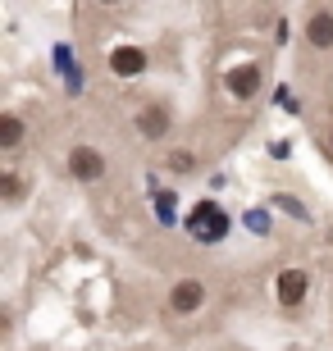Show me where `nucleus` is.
<instances>
[{
  "label": "nucleus",
  "instance_id": "nucleus-10",
  "mask_svg": "<svg viewBox=\"0 0 333 351\" xmlns=\"http://www.w3.org/2000/svg\"><path fill=\"white\" fill-rule=\"evenodd\" d=\"M0 192H5V201H10V206H19V201H23V192H27V182L19 178V173H5V178H0Z\"/></svg>",
  "mask_w": 333,
  "mask_h": 351
},
{
  "label": "nucleus",
  "instance_id": "nucleus-12",
  "mask_svg": "<svg viewBox=\"0 0 333 351\" xmlns=\"http://www.w3.org/2000/svg\"><path fill=\"white\" fill-rule=\"evenodd\" d=\"M169 169L187 173V169H192V156H187V151H174V156H169Z\"/></svg>",
  "mask_w": 333,
  "mask_h": 351
},
{
  "label": "nucleus",
  "instance_id": "nucleus-1",
  "mask_svg": "<svg viewBox=\"0 0 333 351\" xmlns=\"http://www.w3.org/2000/svg\"><path fill=\"white\" fill-rule=\"evenodd\" d=\"M187 233H192L196 242H224L229 215H224L215 201H201V206H192V215H187Z\"/></svg>",
  "mask_w": 333,
  "mask_h": 351
},
{
  "label": "nucleus",
  "instance_id": "nucleus-8",
  "mask_svg": "<svg viewBox=\"0 0 333 351\" xmlns=\"http://www.w3.org/2000/svg\"><path fill=\"white\" fill-rule=\"evenodd\" d=\"M301 301H306V274L283 269L279 274V306H301Z\"/></svg>",
  "mask_w": 333,
  "mask_h": 351
},
{
  "label": "nucleus",
  "instance_id": "nucleus-9",
  "mask_svg": "<svg viewBox=\"0 0 333 351\" xmlns=\"http://www.w3.org/2000/svg\"><path fill=\"white\" fill-rule=\"evenodd\" d=\"M19 142H23V119H19V114H0V146L14 151Z\"/></svg>",
  "mask_w": 333,
  "mask_h": 351
},
{
  "label": "nucleus",
  "instance_id": "nucleus-11",
  "mask_svg": "<svg viewBox=\"0 0 333 351\" xmlns=\"http://www.w3.org/2000/svg\"><path fill=\"white\" fill-rule=\"evenodd\" d=\"M274 206H279V210H288V215H297V219H306L301 201H292V196H274Z\"/></svg>",
  "mask_w": 333,
  "mask_h": 351
},
{
  "label": "nucleus",
  "instance_id": "nucleus-2",
  "mask_svg": "<svg viewBox=\"0 0 333 351\" xmlns=\"http://www.w3.org/2000/svg\"><path fill=\"white\" fill-rule=\"evenodd\" d=\"M169 128H174V114H169V105L151 101V105H141V110H137V132L146 137V142H160Z\"/></svg>",
  "mask_w": 333,
  "mask_h": 351
},
{
  "label": "nucleus",
  "instance_id": "nucleus-5",
  "mask_svg": "<svg viewBox=\"0 0 333 351\" xmlns=\"http://www.w3.org/2000/svg\"><path fill=\"white\" fill-rule=\"evenodd\" d=\"M110 69L119 78H137V73H146V51L141 46H115L110 51Z\"/></svg>",
  "mask_w": 333,
  "mask_h": 351
},
{
  "label": "nucleus",
  "instance_id": "nucleus-3",
  "mask_svg": "<svg viewBox=\"0 0 333 351\" xmlns=\"http://www.w3.org/2000/svg\"><path fill=\"white\" fill-rule=\"evenodd\" d=\"M69 173H73L78 182H96L105 173V156L96 146H73V151H69Z\"/></svg>",
  "mask_w": 333,
  "mask_h": 351
},
{
  "label": "nucleus",
  "instance_id": "nucleus-4",
  "mask_svg": "<svg viewBox=\"0 0 333 351\" xmlns=\"http://www.w3.org/2000/svg\"><path fill=\"white\" fill-rule=\"evenodd\" d=\"M201 301H205V287L196 283V278H183V283H174V292H169V311L192 315V311H201Z\"/></svg>",
  "mask_w": 333,
  "mask_h": 351
},
{
  "label": "nucleus",
  "instance_id": "nucleus-13",
  "mask_svg": "<svg viewBox=\"0 0 333 351\" xmlns=\"http://www.w3.org/2000/svg\"><path fill=\"white\" fill-rule=\"evenodd\" d=\"M246 223H251V233H265V228H269V219H265V215H256V210L246 215Z\"/></svg>",
  "mask_w": 333,
  "mask_h": 351
},
{
  "label": "nucleus",
  "instance_id": "nucleus-7",
  "mask_svg": "<svg viewBox=\"0 0 333 351\" xmlns=\"http://www.w3.org/2000/svg\"><path fill=\"white\" fill-rule=\"evenodd\" d=\"M306 41L315 46V51H329V46H333V10H315V14H310Z\"/></svg>",
  "mask_w": 333,
  "mask_h": 351
},
{
  "label": "nucleus",
  "instance_id": "nucleus-6",
  "mask_svg": "<svg viewBox=\"0 0 333 351\" xmlns=\"http://www.w3.org/2000/svg\"><path fill=\"white\" fill-rule=\"evenodd\" d=\"M229 91L238 96V101H246V96H256V87H260V64H238V69H229Z\"/></svg>",
  "mask_w": 333,
  "mask_h": 351
}]
</instances>
